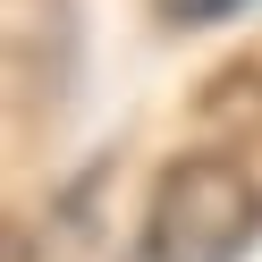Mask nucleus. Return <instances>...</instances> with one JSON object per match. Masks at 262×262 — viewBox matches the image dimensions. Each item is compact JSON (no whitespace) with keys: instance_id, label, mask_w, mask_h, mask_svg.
I'll return each instance as SVG.
<instances>
[{"instance_id":"nucleus-1","label":"nucleus","mask_w":262,"mask_h":262,"mask_svg":"<svg viewBox=\"0 0 262 262\" xmlns=\"http://www.w3.org/2000/svg\"><path fill=\"white\" fill-rule=\"evenodd\" d=\"M262 237V186L220 152L169 161L144 203V262H237Z\"/></svg>"},{"instance_id":"nucleus-2","label":"nucleus","mask_w":262,"mask_h":262,"mask_svg":"<svg viewBox=\"0 0 262 262\" xmlns=\"http://www.w3.org/2000/svg\"><path fill=\"white\" fill-rule=\"evenodd\" d=\"M169 26H220V17H237L245 0H152Z\"/></svg>"}]
</instances>
